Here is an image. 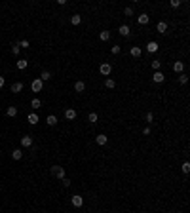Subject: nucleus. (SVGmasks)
Segmentation results:
<instances>
[{
  "label": "nucleus",
  "mask_w": 190,
  "mask_h": 213,
  "mask_svg": "<svg viewBox=\"0 0 190 213\" xmlns=\"http://www.w3.org/2000/svg\"><path fill=\"white\" fill-rule=\"evenodd\" d=\"M51 175L57 179H65V168H61V166H53L51 168Z\"/></svg>",
  "instance_id": "nucleus-1"
},
{
  "label": "nucleus",
  "mask_w": 190,
  "mask_h": 213,
  "mask_svg": "<svg viewBox=\"0 0 190 213\" xmlns=\"http://www.w3.org/2000/svg\"><path fill=\"white\" fill-rule=\"evenodd\" d=\"M42 88H44V82L40 80V78L33 80V84H30V90H33L34 93H40V91H42Z\"/></svg>",
  "instance_id": "nucleus-2"
},
{
  "label": "nucleus",
  "mask_w": 190,
  "mask_h": 213,
  "mask_svg": "<svg viewBox=\"0 0 190 213\" xmlns=\"http://www.w3.org/2000/svg\"><path fill=\"white\" fill-rule=\"evenodd\" d=\"M99 72H101L103 76H109L110 72H112V67H110L109 63H101V65H99Z\"/></svg>",
  "instance_id": "nucleus-3"
},
{
  "label": "nucleus",
  "mask_w": 190,
  "mask_h": 213,
  "mask_svg": "<svg viewBox=\"0 0 190 213\" xmlns=\"http://www.w3.org/2000/svg\"><path fill=\"white\" fill-rule=\"evenodd\" d=\"M158 50H160V44L154 42V40H150V42L146 44V51H148V53H156Z\"/></svg>",
  "instance_id": "nucleus-4"
},
{
  "label": "nucleus",
  "mask_w": 190,
  "mask_h": 213,
  "mask_svg": "<svg viewBox=\"0 0 190 213\" xmlns=\"http://www.w3.org/2000/svg\"><path fill=\"white\" fill-rule=\"evenodd\" d=\"M70 202H72L74 207H82V206H84V198H82L80 194H74L72 198H70Z\"/></svg>",
  "instance_id": "nucleus-5"
},
{
  "label": "nucleus",
  "mask_w": 190,
  "mask_h": 213,
  "mask_svg": "<svg viewBox=\"0 0 190 213\" xmlns=\"http://www.w3.org/2000/svg\"><path fill=\"white\" fill-rule=\"evenodd\" d=\"M95 143H97V145H101V147H105V145L109 143V137H106L105 133H99V135L95 137Z\"/></svg>",
  "instance_id": "nucleus-6"
},
{
  "label": "nucleus",
  "mask_w": 190,
  "mask_h": 213,
  "mask_svg": "<svg viewBox=\"0 0 190 213\" xmlns=\"http://www.w3.org/2000/svg\"><path fill=\"white\" fill-rule=\"evenodd\" d=\"M21 147H25V148L33 147V137H30V135H23L21 137Z\"/></svg>",
  "instance_id": "nucleus-7"
},
{
  "label": "nucleus",
  "mask_w": 190,
  "mask_h": 213,
  "mask_svg": "<svg viewBox=\"0 0 190 213\" xmlns=\"http://www.w3.org/2000/svg\"><path fill=\"white\" fill-rule=\"evenodd\" d=\"M76 116H78V112H76L74 108H67V111H65V118H67V120H76Z\"/></svg>",
  "instance_id": "nucleus-8"
},
{
  "label": "nucleus",
  "mask_w": 190,
  "mask_h": 213,
  "mask_svg": "<svg viewBox=\"0 0 190 213\" xmlns=\"http://www.w3.org/2000/svg\"><path fill=\"white\" fill-rule=\"evenodd\" d=\"M137 21H139V25H148V21H150V15H148V13H139Z\"/></svg>",
  "instance_id": "nucleus-9"
},
{
  "label": "nucleus",
  "mask_w": 190,
  "mask_h": 213,
  "mask_svg": "<svg viewBox=\"0 0 190 213\" xmlns=\"http://www.w3.org/2000/svg\"><path fill=\"white\" fill-rule=\"evenodd\" d=\"M129 53H131V57H141L143 50L139 48V46H131V48H129Z\"/></svg>",
  "instance_id": "nucleus-10"
},
{
  "label": "nucleus",
  "mask_w": 190,
  "mask_h": 213,
  "mask_svg": "<svg viewBox=\"0 0 190 213\" xmlns=\"http://www.w3.org/2000/svg\"><path fill=\"white\" fill-rule=\"evenodd\" d=\"M173 71L179 72V74H183V71H184V63H183V61H175V63H173Z\"/></svg>",
  "instance_id": "nucleus-11"
},
{
  "label": "nucleus",
  "mask_w": 190,
  "mask_h": 213,
  "mask_svg": "<svg viewBox=\"0 0 190 213\" xmlns=\"http://www.w3.org/2000/svg\"><path fill=\"white\" fill-rule=\"evenodd\" d=\"M152 80L156 82V84H160V82H163V80H166V76H163V72L156 71V72H154V76H152Z\"/></svg>",
  "instance_id": "nucleus-12"
},
{
  "label": "nucleus",
  "mask_w": 190,
  "mask_h": 213,
  "mask_svg": "<svg viewBox=\"0 0 190 213\" xmlns=\"http://www.w3.org/2000/svg\"><path fill=\"white\" fill-rule=\"evenodd\" d=\"M27 122L30 124V126H36L38 124V114H34V112H30L29 116H27Z\"/></svg>",
  "instance_id": "nucleus-13"
},
{
  "label": "nucleus",
  "mask_w": 190,
  "mask_h": 213,
  "mask_svg": "<svg viewBox=\"0 0 190 213\" xmlns=\"http://www.w3.org/2000/svg\"><path fill=\"white\" fill-rule=\"evenodd\" d=\"M99 40H101V42L110 40V30H101V33H99Z\"/></svg>",
  "instance_id": "nucleus-14"
},
{
  "label": "nucleus",
  "mask_w": 190,
  "mask_h": 213,
  "mask_svg": "<svg viewBox=\"0 0 190 213\" xmlns=\"http://www.w3.org/2000/svg\"><path fill=\"white\" fill-rule=\"evenodd\" d=\"M118 33H120L122 36H129V33H131V29L127 27V25H120V29H118Z\"/></svg>",
  "instance_id": "nucleus-15"
},
{
  "label": "nucleus",
  "mask_w": 190,
  "mask_h": 213,
  "mask_svg": "<svg viewBox=\"0 0 190 213\" xmlns=\"http://www.w3.org/2000/svg\"><path fill=\"white\" fill-rule=\"evenodd\" d=\"M46 124H48V126H57V116H55V114H50V116L46 118Z\"/></svg>",
  "instance_id": "nucleus-16"
},
{
  "label": "nucleus",
  "mask_w": 190,
  "mask_h": 213,
  "mask_svg": "<svg viewBox=\"0 0 190 213\" xmlns=\"http://www.w3.org/2000/svg\"><path fill=\"white\" fill-rule=\"evenodd\" d=\"M156 29H158V33H160V34H166V33H167V23H166V21H160Z\"/></svg>",
  "instance_id": "nucleus-17"
},
{
  "label": "nucleus",
  "mask_w": 190,
  "mask_h": 213,
  "mask_svg": "<svg viewBox=\"0 0 190 213\" xmlns=\"http://www.w3.org/2000/svg\"><path fill=\"white\" fill-rule=\"evenodd\" d=\"M23 90V82H13L12 84V93H19Z\"/></svg>",
  "instance_id": "nucleus-18"
},
{
  "label": "nucleus",
  "mask_w": 190,
  "mask_h": 213,
  "mask_svg": "<svg viewBox=\"0 0 190 213\" xmlns=\"http://www.w3.org/2000/svg\"><path fill=\"white\" fill-rule=\"evenodd\" d=\"M84 90H86V84H84L82 80H78V82L74 84V91H76V93H82Z\"/></svg>",
  "instance_id": "nucleus-19"
},
{
  "label": "nucleus",
  "mask_w": 190,
  "mask_h": 213,
  "mask_svg": "<svg viewBox=\"0 0 190 213\" xmlns=\"http://www.w3.org/2000/svg\"><path fill=\"white\" fill-rule=\"evenodd\" d=\"M12 158H13V160H21V158H23V150H21V148L12 150Z\"/></svg>",
  "instance_id": "nucleus-20"
},
{
  "label": "nucleus",
  "mask_w": 190,
  "mask_h": 213,
  "mask_svg": "<svg viewBox=\"0 0 190 213\" xmlns=\"http://www.w3.org/2000/svg\"><path fill=\"white\" fill-rule=\"evenodd\" d=\"M6 114H8L10 118L17 116V107H8V108H6Z\"/></svg>",
  "instance_id": "nucleus-21"
},
{
  "label": "nucleus",
  "mask_w": 190,
  "mask_h": 213,
  "mask_svg": "<svg viewBox=\"0 0 190 213\" xmlns=\"http://www.w3.org/2000/svg\"><path fill=\"white\" fill-rule=\"evenodd\" d=\"M70 23H72L74 27H76V25H80V23H82V15H78V13H74L72 17H70Z\"/></svg>",
  "instance_id": "nucleus-22"
},
{
  "label": "nucleus",
  "mask_w": 190,
  "mask_h": 213,
  "mask_svg": "<svg viewBox=\"0 0 190 213\" xmlns=\"http://www.w3.org/2000/svg\"><path fill=\"white\" fill-rule=\"evenodd\" d=\"M88 120H89V124H97V120H99L97 112H89V114H88Z\"/></svg>",
  "instance_id": "nucleus-23"
},
{
  "label": "nucleus",
  "mask_w": 190,
  "mask_h": 213,
  "mask_svg": "<svg viewBox=\"0 0 190 213\" xmlns=\"http://www.w3.org/2000/svg\"><path fill=\"white\" fill-rule=\"evenodd\" d=\"M30 107H33L34 111H36V108H40V107H42V101H40V99H36V97H34V99L30 101Z\"/></svg>",
  "instance_id": "nucleus-24"
},
{
  "label": "nucleus",
  "mask_w": 190,
  "mask_h": 213,
  "mask_svg": "<svg viewBox=\"0 0 190 213\" xmlns=\"http://www.w3.org/2000/svg\"><path fill=\"white\" fill-rule=\"evenodd\" d=\"M27 65H29V63H27V59H19V61H17V69H19V71L27 69Z\"/></svg>",
  "instance_id": "nucleus-25"
},
{
  "label": "nucleus",
  "mask_w": 190,
  "mask_h": 213,
  "mask_svg": "<svg viewBox=\"0 0 190 213\" xmlns=\"http://www.w3.org/2000/svg\"><path fill=\"white\" fill-rule=\"evenodd\" d=\"M114 86H116V82L112 80V78H106V80H105V88H109V90H112Z\"/></svg>",
  "instance_id": "nucleus-26"
},
{
  "label": "nucleus",
  "mask_w": 190,
  "mask_h": 213,
  "mask_svg": "<svg viewBox=\"0 0 190 213\" xmlns=\"http://www.w3.org/2000/svg\"><path fill=\"white\" fill-rule=\"evenodd\" d=\"M50 78H51V74H50V72H48V71H42V74H40V80L46 82V80H50Z\"/></svg>",
  "instance_id": "nucleus-27"
},
{
  "label": "nucleus",
  "mask_w": 190,
  "mask_h": 213,
  "mask_svg": "<svg viewBox=\"0 0 190 213\" xmlns=\"http://www.w3.org/2000/svg\"><path fill=\"white\" fill-rule=\"evenodd\" d=\"M160 67H162V61H160V59H154V61H152V69H154V71H160Z\"/></svg>",
  "instance_id": "nucleus-28"
},
{
  "label": "nucleus",
  "mask_w": 190,
  "mask_h": 213,
  "mask_svg": "<svg viewBox=\"0 0 190 213\" xmlns=\"http://www.w3.org/2000/svg\"><path fill=\"white\" fill-rule=\"evenodd\" d=\"M19 51H21L19 44H13V46H12V53H13V55H19Z\"/></svg>",
  "instance_id": "nucleus-29"
},
{
  "label": "nucleus",
  "mask_w": 190,
  "mask_h": 213,
  "mask_svg": "<svg viewBox=\"0 0 190 213\" xmlns=\"http://www.w3.org/2000/svg\"><path fill=\"white\" fill-rule=\"evenodd\" d=\"M179 82H181V84L184 86V84L188 82V76H186V74H181V76H179Z\"/></svg>",
  "instance_id": "nucleus-30"
},
{
  "label": "nucleus",
  "mask_w": 190,
  "mask_h": 213,
  "mask_svg": "<svg viewBox=\"0 0 190 213\" xmlns=\"http://www.w3.org/2000/svg\"><path fill=\"white\" fill-rule=\"evenodd\" d=\"M181 169H183V173H188V171H190V164H188V162H184Z\"/></svg>",
  "instance_id": "nucleus-31"
},
{
  "label": "nucleus",
  "mask_w": 190,
  "mask_h": 213,
  "mask_svg": "<svg viewBox=\"0 0 190 213\" xmlns=\"http://www.w3.org/2000/svg\"><path fill=\"white\" fill-rule=\"evenodd\" d=\"M169 4H171V8H179V6H181V0H171V2H169Z\"/></svg>",
  "instance_id": "nucleus-32"
},
{
  "label": "nucleus",
  "mask_w": 190,
  "mask_h": 213,
  "mask_svg": "<svg viewBox=\"0 0 190 213\" xmlns=\"http://www.w3.org/2000/svg\"><path fill=\"white\" fill-rule=\"evenodd\" d=\"M29 46H30V44H29V40H21V42H19V48H25V50H27Z\"/></svg>",
  "instance_id": "nucleus-33"
},
{
  "label": "nucleus",
  "mask_w": 190,
  "mask_h": 213,
  "mask_svg": "<svg viewBox=\"0 0 190 213\" xmlns=\"http://www.w3.org/2000/svg\"><path fill=\"white\" fill-rule=\"evenodd\" d=\"M112 53H114V55H118V53H120V51H122V48H120V46H112Z\"/></svg>",
  "instance_id": "nucleus-34"
},
{
  "label": "nucleus",
  "mask_w": 190,
  "mask_h": 213,
  "mask_svg": "<svg viewBox=\"0 0 190 213\" xmlns=\"http://www.w3.org/2000/svg\"><path fill=\"white\" fill-rule=\"evenodd\" d=\"M124 13L127 15V17H131V15H133V8H129V6H127V8L124 10Z\"/></svg>",
  "instance_id": "nucleus-35"
},
{
  "label": "nucleus",
  "mask_w": 190,
  "mask_h": 213,
  "mask_svg": "<svg viewBox=\"0 0 190 213\" xmlns=\"http://www.w3.org/2000/svg\"><path fill=\"white\" fill-rule=\"evenodd\" d=\"M152 120H154V114H152V112H146V122L150 124Z\"/></svg>",
  "instance_id": "nucleus-36"
},
{
  "label": "nucleus",
  "mask_w": 190,
  "mask_h": 213,
  "mask_svg": "<svg viewBox=\"0 0 190 213\" xmlns=\"http://www.w3.org/2000/svg\"><path fill=\"white\" fill-rule=\"evenodd\" d=\"M143 133H145V135H150V126H146L145 129H143Z\"/></svg>",
  "instance_id": "nucleus-37"
},
{
  "label": "nucleus",
  "mask_w": 190,
  "mask_h": 213,
  "mask_svg": "<svg viewBox=\"0 0 190 213\" xmlns=\"http://www.w3.org/2000/svg\"><path fill=\"white\" fill-rule=\"evenodd\" d=\"M4 84H6V80H4V76H0V90L4 88Z\"/></svg>",
  "instance_id": "nucleus-38"
},
{
  "label": "nucleus",
  "mask_w": 190,
  "mask_h": 213,
  "mask_svg": "<svg viewBox=\"0 0 190 213\" xmlns=\"http://www.w3.org/2000/svg\"><path fill=\"white\" fill-rule=\"evenodd\" d=\"M61 181H63V186H69V185H70V181L67 179V177H65V179H61Z\"/></svg>",
  "instance_id": "nucleus-39"
}]
</instances>
